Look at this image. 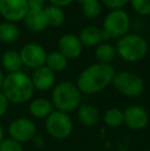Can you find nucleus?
Masks as SVG:
<instances>
[{"label": "nucleus", "instance_id": "nucleus-18", "mask_svg": "<svg viewBox=\"0 0 150 151\" xmlns=\"http://www.w3.org/2000/svg\"><path fill=\"white\" fill-rule=\"evenodd\" d=\"M1 64L3 68L9 73L21 71L23 65L20 52L17 50H7L2 55Z\"/></svg>", "mask_w": 150, "mask_h": 151}, {"label": "nucleus", "instance_id": "nucleus-23", "mask_svg": "<svg viewBox=\"0 0 150 151\" xmlns=\"http://www.w3.org/2000/svg\"><path fill=\"white\" fill-rule=\"evenodd\" d=\"M103 121L110 129H116V127H121L122 124H124L123 111L116 107L110 108V109L106 110L105 113L103 114Z\"/></svg>", "mask_w": 150, "mask_h": 151}, {"label": "nucleus", "instance_id": "nucleus-11", "mask_svg": "<svg viewBox=\"0 0 150 151\" xmlns=\"http://www.w3.org/2000/svg\"><path fill=\"white\" fill-rule=\"evenodd\" d=\"M124 124L133 131H141L148 125L149 113L143 106L131 105L123 110Z\"/></svg>", "mask_w": 150, "mask_h": 151}, {"label": "nucleus", "instance_id": "nucleus-5", "mask_svg": "<svg viewBox=\"0 0 150 151\" xmlns=\"http://www.w3.org/2000/svg\"><path fill=\"white\" fill-rule=\"evenodd\" d=\"M111 84L118 93L131 99L140 97L145 88L143 78L130 71L116 72Z\"/></svg>", "mask_w": 150, "mask_h": 151}, {"label": "nucleus", "instance_id": "nucleus-27", "mask_svg": "<svg viewBox=\"0 0 150 151\" xmlns=\"http://www.w3.org/2000/svg\"><path fill=\"white\" fill-rule=\"evenodd\" d=\"M102 5L106 6L107 8L111 10L114 9H123V7L128 3H130V0H100Z\"/></svg>", "mask_w": 150, "mask_h": 151}, {"label": "nucleus", "instance_id": "nucleus-35", "mask_svg": "<svg viewBox=\"0 0 150 151\" xmlns=\"http://www.w3.org/2000/svg\"><path fill=\"white\" fill-rule=\"evenodd\" d=\"M72 151H77V150H72Z\"/></svg>", "mask_w": 150, "mask_h": 151}, {"label": "nucleus", "instance_id": "nucleus-9", "mask_svg": "<svg viewBox=\"0 0 150 151\" xmlns=\"http://www.w3.org/2000/svg\"><path fill=\"white\" fill-rule=\"evenodd\" d=\"M23 65L30 69H38L45 65L47 52L44 47L37 43H27L20 52Z\"/></svg>", "mask_w": 150, "mask_h": 151}, {"label": "nucleus", "instance_id": "nucleus-22", "mask_svg": "<svg viewBox=\"0 0 150 151\" xmlns=\"http://www.w3.org/2000/svg\"><path fill=\"white\" fill-rule=\"evenodd\" d=\"M43 10L44 14H45L48 26L58 28L65 23V14L63 8L48 4L43 8Z\"/></svg>", "mask_w": 150, "mask_h": 151}, {"label": "nucleus", "instance_id": "nucleus-12", "mask_svg": "<svg viewBox=\"0 0 150 151\" xmlns=\"http://www.w3.org/2000/svg\"><path fill=\"white\" fill-rule=\"evenodd\" d=\"M58 48L59 52L64 55L68 60H74L81 56L83 45L78 36L67 33L59 38Z\"/></svg>", "mask_w": 150, "mask_h": 151}, {"label": "nucleus", "instance_id": "nucleus-7", "mask_svg": "<svg viewBox=\"0 0 150 151\" xmlns=\"http://www.w3.org/2000/svg\"><path fill=\"white\" fill-rule=\"evenodd\" d=\"M72 118L68 113L54 110L45 118L46 133L56 140H64L70 137L73 132Z\"/></svg>", "mask_w": 150, "mask_h": 151}, {"label": "nucleus", "instance_id": "nucleus-21", "mask_svg": "<svg viewBox=\"0 0 150 151\" xmlns=\"http://www.w3.org/2000/svg\"><path fill=\"white\" fill-rule=\"evenodd\" d=\"M20 37V29L14 23L4 22L0 23V41L3 43H14Z\"/></svg>", "mask_w": 150, "mask_h": 151}, {"label": "nucleus", "instance_id": "nucleus-36", "mask_svg": "<svg viewBox=\"0 0 150 151\" xmlns=\"http://www.w3.org/2000/svg\"><path fill=\"white\" fill-rule=\"evenodd\" d=\"M147 151H150V149H148V150H147Z\"/></svg>", "mask_w": 150, "mask_h": 151}, {"label": "nucleus", "instance_id": "nucleus-25", "mask_svg": "<svg viewBox=\"0 0 150 151\" xmlns=\"http://www.w3.org/2000/svg\"><path fill=\"white\" fill-rule=\"evenodd\" d=\"M135 12L140 16H150V0H130Z\"/></svg>", "mask_w": 150, "mask_h": 151}, {"label": "nucleus", "instance_id": "nucleus-24", "mask_svg": "<svg viewBox=\"0 0 150 151\" xmlns=\"http://www.w3.org/2000/svg\"><path fill=\"white\" fill-rule=\"evenodd\" d=\"M81 12L88 19H97L102 12V3L100 0H92L81 4Z\"/></svg>", "mask_w": 150, "mask_h": 151}, {"label": "nucleus", "instance_id": "nucleus-29", "mask_svg": "<svg viewBox=\"0 0 150 151\" xmlns=\"http://www.w3.org/2000/svg\"><path fill=\"white\" fill-rule=\"evenodd\" d=\"M29 9H43L45 7L46 0H27Z\"/></svg>", "mask_w": 150, "mask_h": 151}, {"label": "nucleus", "instance_id": "nucleus-26", "mask_svg": "<svg viewBox=\"0 0 150 151\" xmlns=\"http://www.w3.org/2000/svg\"><path fill=\"white\" fill-rule=\"evenodd\" d=\"M0 151H23V146L18 141L9 138L0 143Z\"/></svg>", "mask_w": 150, "mask_h": 151}, {"label": "nucleus", "instance_id": "nucleus-10", "mask_svg": "<svg viewBox=\"0 0 150 151\" xmlns=\"http://www.w3.org/2000/svg\"><path fill=\"white\" fill-rule=\"evenodd\" d=\"M28 10L27 0H0V14L7 22L16 23L24 20Z\"/></svg>", "mask_w": 150, "mask_h": 151}, {"label": "nucleus", "instance_id": "nucleus-6", "mask_svg": "<svg viewBox=\"0 0 150 151\" xmlns=\"http://www.w3.org/2000/svg\"><path fill=\"white\" fill-rule=\"evenodd\" d=\"M131 28V18L124 9L110 10L106 14L103 22V28L107 39L114 38L119 39L120 37L128 33Z\"/></svg>", "mask_w": 150, "mask_h": 151}, {"label": "nucleus", "instance_id": "nucleus-2", "mask_svg": "<svg viewBox=\"0 0 150 151\" xmlns=\"http://www.w3.org/2000/svg\"><path fill=\"white\" fill-rule=\"evenodd\" d=\"M1 91L9 103L22 105L32 99L35 90L30 76L19 71L8 73L4 77Z\"/></svg>", "mask_w": 150, "mask_h": 151}, {"label": "nucleus", "instance_id": "nucleus-19", "mask_svg": "<svg viewBox=\"0 0 150 151\" xmlns=\"http://www.w3.org/2000/svg\"><path fill=\"white\" fill-rule=\"evenodd\" d=\"M116 48L113 44L109 42H102L96 46L95 50V57H96L98 63L102 64H111L116 58Z\"/></svg>", "mask_w": 150, "mask_h": 151}, {"label": "nucleus", "instance_id": "nucleus-3", "mask_svg": "<svg viewBox=\"0 0 150 151\" xmlns=\"http://www.w3.org/2000/svg\"><path fill=\"white\" fill-rule=\"evenodd\" d=\"M81 95L76 83L72 81H61L54 86L52 93V103L55 110L70 113L80 106Z\"/></svg>", "mask_w": 150, "mask_h": 151}, {"label": "nucleus", "instance_id": "nucleus-30", "mask_svg": "<svg viewBox=\"0 0 150 151\" xmlns=\"http://www.w3.org/2000/svg\"><path fill=\"white\" fill-rule=\"evenodd\" d=\"M31 142H32V144L36 148H42L45 145V138L42 135H40V134H36L33 137V139L31 140Z\"/></svg>", "mask_w": 150, "mask_h": 151}, {"label": "nucleus", "instance_id": "nucleus-32", "mask_svg": "<svg viewBox=\"0 0 150 151\" xmlns=\"http://www.w3.org/2000/svg\"><path fill=\"white\" fill-rule=\"evenodd\" d=\"M3 140H4V131H3V127L0 124V143H1Z\"/></svg>", "mask_w": 150, "mask_h": 151}, {"label": "nucleus", "instance_id": "nucleus-31", "mask_svg": "<svg viewBox=\"0 0 150 151\" xmlns=\"http://www.w3.org/2000/svg\"><path fill=\"white\" fill-rule=\"evenodd\" d=\"M50 3L52 5L58 6V7H66V6H69L72 2H74L75 0H48Z\"/></svg>", "mask_w": 150, "mask_h": 151}, {"label": "nucleus", "instance_id": "nucleus-8", "mask_svg": "<svg viewBox=\"0 0 150 151\" xmlns=\"http://www.w3.org/2000/svg\"><path fill=\"white\" fill-rule=\"evenodd\" d=\"M8 133L11 139L19 143H26L33 139L37 134V127L34 121L27 117H19L12 120L8 127Z\"/></svg>", "mask_w": 150, "mask_h": 151}, {"label": "nucleus", "instance_id": "nucleus-13", "mask_svg": "<svg viewBox=\"0 0 150 151\" xmlns=\"http://www.w3.org/2000/svg\"><path fill=\"white\" fill-rule=\"evenodd\" d=\"M31 80L34 90L45 91L54 88V86H56V73L44 65L34 70Z\"/></svg>", "mask_w": 150, "mask_h": 151}, {"label": "nucleus", "instance_id": "nucleus-20", "mask_svg": "<svg viewBox=\"0 0 150 151\" xmlns=\"http://www.w3.org/2000/svg\"><path fill=\"white\" fill-rule=\"evenodd\" d=\"M68 59L64 55L61 54L59 50H54V52H48L46 56L45 66L55 73H58V72L66 70V68L68 67Z\"/></svg>", "mask_w": 150, "mask_h": 151}, {"label": "nucleus", "instance_id": "nucleus-15", "mask_svg": "<svg viewBox=\"0 0 150 151\" xmlns=\"http://www.w3.org/2000/svg\"><path fill=\"white\" fill-rule=\"evenodd\" d=\"M78 121L85 127H95L101 119L99 109L92 104H82L77 108Z\"/></svg>", "mask_w": 150, "mask_h": 151}, {"label": "nucleus", "instance_id": "nucleus-14", "mask_svg": "<svg viewBox=\"0 0 150 151\" xmlns=\"http://www.w3.org/2000/svg\"><path fill=\"white\" fill-rule=\"evenodd\" d=\"M79 39L81 41L83 47H96L102 42H105L107 40V37L105 35L102 28H99L97 26H86L80 31Z\"/></svg>", "mask_w": 150, "mask_h": 151}, {"label": "nucleus", "instance_id": "nucleus-28", "mask_svg": "<svg viewBox=\"0 0 150 151\" xmlns=\"http://www.w3.org/2000/svg\"><path fill=\"white\" fill-rule=\"evenodd\" d=\"M8 107H9V101L4 96V93L2 91H0V117L3 116L7 112Z\"/></svg>", "mask_w": 150, "mask_h": 151}, {"label": "nucleus", "instance_id": "nucleus-17", "mask_svg": "<svg viewBox=\"0 0 150 151\" xmlns=\"http://www.w3.org/2000/svg\"><path fill=\"white\" fill-rule=\"evenodd\" d=\"M55 110L52 101L45 98H36L29 105V112L37 119H45Z\"/></svg>", "mask_w": 150, "mask_h": 151}, {"label": "nucleus", "instance_id": "nucleus-4", "mask_svg": "<svg viewBox=\"0 0 150 151\" xmlns=\"http://www.w3.org/2000/svg\"><path fill=\"white\" fill-rule=\"evenodd\" d=\"M115 48L116 54L121 60L128 63H137L147 56L149 45L143 36L128 33L117 40Z\"/></svg>", "mask_w": 150, "mask_h": 151}, {"label": "nucleus", "instance_id": "nucleus-1", "mask_svg": "<svg viewBox=\"0 0 150 151\" xmlns=\"http://www.w3.org/2000/svg\"><path fill=\"white\" fill-rule=\"evenodd\" d=\"M116 71L112 64L94 63L84 68L78 75L76 86L80 93L96 95L112 83Z\"/></svg>", "mask_w": 150, "mask_h": 151}, {"label": "nucleus", "instance_id": "nucleus-34", "mask_svg": "<svg viewBox=\"0 0 150 151\" xmlns=\"http://www.w3.org/2000/svg\"><path fill=\"white\" fill-rule=\"evenodd\" d=\"M78 2H79V3H84V2H88V1H92V0H77Z\"/></svg>", "mask_w": 150, "mask_h": 151}, {"label": "nucleus", "instance_id": "nucleus-33", "mask_svg": "<svg viewBox=\"0 0 150 151\" xmlns=\"http://www.w3.org/2000/svg\"><path fill=\"white\" fill-rule=\"evenodd\" d=\"M3 80H4L3 73H2L1 70H0V90H1V88H2V84H3Z\"/></svg>", "mask_w": 150, "mask_h": 151}, {"label": "nucleus", "instance_id": "nucleus-16", "mask_svg": "<svg viewBox=\"0 0 150 151\" xmlns=\"http://www.w3.org/2000/svg\"><path fill=\"white\" fill-rule=\"evenodd\" d=\"M24 22L27 28L33 33H40L48 27L43 9H29Z\"/></svg>", "mask_w": 150, "mask_h": 151}]
</instances>
